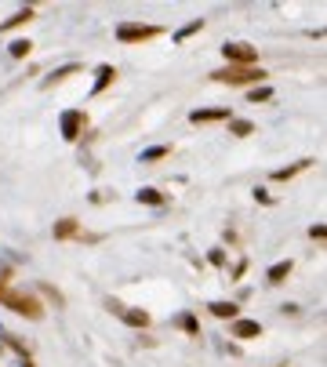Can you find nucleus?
Here are the masks:
<instances>
[{
    "mask_svg": "<svg viewBox=\"0 0 327 367\" xmlns=\"http://www.w3.org/2000/svg\"><path fill=\"white\" fill-rule=\"evenodd\" d=\"M215 77L229 84H247V80H262V69H229V73H215Z\"/></svg>",
    "mask_w": 327,
    "mask_h": 367,
    "instance_id": "nucleus-1",
    "label": "nucleus"
},
{
    "mask_svg": "<svg viewBox=\"0 0 327 367\" xmlns=\"http://www.w3.org/2000/svg\"><path fill=\"white\" fill-rule=\"evenodd\" d=\"M157 30H149V26H120L117 36L120 41H142V36H153Z\"/></svg>",
    "mask_w": 327,
    "mask_h": 367,
    "instance_id": "nucleus-2",
    "label": "nucleus"
},
{
    "mask_svg": "<svg viewBox=\"0 0 327 367\" xmlns=\"http://www.w3.org/2000/svg\"><path fill=\"white\" fill-rule=\"evenodd\" d=\"M222 52H225V58H236V62H251V58H255V52H251L247 44H225Z\"/></svg>",
    "mask_w": 327,
    "mask_h": 367,
    "instance_id": "nucleus-3",
    "label": "nucleus"
},
{
    "mask_svg": "<svg viewBox=\"0 0 327 367\" xmlns=\"http://www.w3.org/2000/svg\"><path fill=\"white\" fill-rule=\"evenodd\" d=\"M80 120H84V113H66V117H62V131H66V138H77Z\"/></svg>",
    "mask_w": 327,
    "mask_h": 367,
    "instance_id": "nucleus-4",
    "label": "nucleus"
},
{
    "mask_svg": "<svg viewBox=\"0 0 327 367\" xmlns=\"http://www.w3.org/2000/svg\"><path fill=\"white\" fill-rule=\"evenodd\" d=\"M229 117V109H196L193 113V120L200 124V120H225Z\"/></svg>",
    "mask_w": 327,
    "mask_h": 367,
    "instance_id": "nucleus-5",
    "label": "nucleus"
},
{
    "mask_svg": "<svg viewBox=\"0 0 327 367\" xmlns=\"http://www.w3.org/2000/svg\"><path fill=\"white\" fill-rule=\"evenodd\" d=\"M233 331L240 335V338H251V335H258V324H255V320H240V324L233 327Z\"/></svg>",
    "mask_w": 327,
    "mask_h": 367,
    "instance_id": "nucleus-6",
    "label": "nucleus"
},
{
    "mask_svg": "<svg viewBox=\"0 0 327 367\" xmlns=\"http://www.w3.org/2000/svg\"><path fill=\"white\" fill-rule=\"evenodd\" d=\"M287 273H291V262H276L273 269H269V280L276 284V280H280V276H287Z\"/></svg>",
    "mask_w": 327,
    "mask_h": 367,
    "instance_id": "nucleus-7",
    "label": "nucleus"
},
{
    "mask_svg": "<svg viewBox=\"0 0 327 367\" xmlns=\"http://www.w3.org/2000/svg\"><path fill=\"white\" fill-rule=\"evenodd\" d=\"M211 313H215V316H236V306H233V302H215Z\"/></svg>",
    "mask_w": 327,
    "mask_h": 367,
    "instance_id": "nucleus-8",
    "label": "nucleus"
},
{
    "mask_svg": "<svg viewBox=\"0 0 327 367\" xmlns=\"http://www.w3.org/2000/svg\"><path fill=\"white\" fill-rule=\"evenodd\" d=\"M109 77H113V69H109V66H102V69H98V84H95V91H102V87L109 84Z\"/></svg>",
    "mask_w": 327,
    "mask_h": 367,
    "instance_id": "nucleus-9",
    "label": "nucleus"
},
{
    "mask_svg": "<svg viewBox=\"0 0 327 367\" xmlns=\"http://www.w3.org/2000/svg\"><path fill=\"white\" fill-rule=\"evenodd\" d=\"M138 200H146V204H160V193H157V189H142Z\"/></svg>",
    "mask_w": 327,
    "mask_h": 367,
    "instance_id": "nucleus-10",
    "label": "nucleus"
},
{
    "mask_svg": "<svg viewBox=\"0 0 327 367\" xmlns=\"http://www.w3.org/2000/svg\"><path fill=\"white\" fill-rule=\"evenodd\" d=\"M26 52H30V41H15V44H11V55H15V58H22Z\"/></svg>",
    "mask_w": 327,
    "mask_h": 367,
    "instance_id": "nucleus-11",
    "label": "nucleus"
},
{
    "mask_svg": "<svg viewBox=\"0 0 327 367\" xmlns=\"http://www.w3.org/2000/svg\"><path fill=\"white\" fill-rule=\"evenodd\" d=\"M164 153H168L164 146H153V149H146V153H142V160H160Z\"/></svg>",
    "mask_w": 327,
    "mask_h": 367,
    "instance_id": "nucleus-12",
    "label": "nucleus"
},
{
    "mask_svg": "<svg viewBox=\"0 0 327 367\" xmlns=\"http://www.w3.org/2000/svg\"><path fill=\"white\" fill-rule=\"evenodd\" d=\"M273 91H269V87H255V91H251V102H258V98H269Z\"/></svg>",
    "mask_w": 327,
    "mask_h": 367,
    "instance_id": "nucleus-13",
    "label": "nucleus"
},
{
    "mask_svg": "<svg viewBox=\"0 0 327 367\" xmlns=\"http://www.w3.org/2000/svg\"><path fill=\"white\" fill-rule=\"evenodd\" d=\"M233 131H236V135H251V124H244V120H236V124H233Z\"/></svg>",
    "mask_w": 327,
    "mask_h": 367,
    "instance_id": "nucleus-14",
    "label": "nucleus"
}]
</instances>
